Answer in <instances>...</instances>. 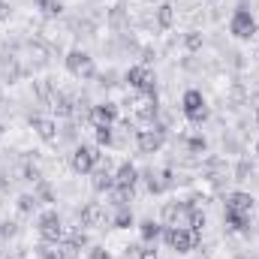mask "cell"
Instances as JSON below:
<instances>
[{"label": "cell", "mask_w": 259, "mask_h": 259, "mask_svg": "<svg viewBox=\"0 0 259 259\" xmlns=\"http://www.w3.org/2000/svg\"><path fill=\"white\" fill-rule=\"evenodd\" d=\"M39 235H42V241H49V244H61L64 241V223H61V214L58 211H42L39 214Z\"/></svg>", "instance_id": "7a4b0ae2"}, {"label": "cell", "mask_w": 259, "mask_h": 259, "mask_svg": "<svg viewBox=\"0 0 259 259\" xmlns=\"http://www.w3.org/2000/svg\"><path fill=\"white\" fill-rule=\"evenodd\" d=\"M109 193H112L118 208H127V202H133V187H112Z\"/></svg>", "instance_id": "44dd1931"}, {"label": "cell", "mask_w": 259, "mask_h": 259, "mask_svg": "<svg viewBox=\"0 0 259 259\" xmlns=\"http://www.w3.org/2000/svg\"><path fill=\"white\" fill-rule=\"evenodd\" d=\"M0 136H3V124H0Z\"/></svg>", "instance_id": "836d02e7"}, {"label": "cell", "mask_w": 259, "mask_h": 259, "mask_svg": "<svg viewBox=\"0 0 259 259\" xmlns=\"http://www.w3.org/2000/svg\"><path fill=\"white\" fill-rule=\"evenodd\" d=\"M88 118L94 121V127H112L115 118H118V106L115 103H97Z\"/></svg>", "instance_id": "8fae6325"}, {"label": "cell", "mask_w": 259, "mask_h": 259, "mask_svg": "<svg viewBox=\"0 0 259 259\" xmlns=\"http://www.w3.org/2000/svg\"><path fill=\"white\" fill-rule=\"evenodd\" d=\"M36 6H39V12H42L46 18H58V15L64 12V3H61V0H36Z\"/></svg>", "instance_id": "ac0fdd59"}, {"label": "cell", "mask_w": 259, "mask_h": 259, "mask_svg": "<svg viewBox=\"0 0 259 259\" xmlns=\"http://www.w3.org/2000/svg\"><path fill=\"white\" fill-rule=\"evenodd\" d=\"M118 229H130L133 226V211L130 208H118V214H115V220H112Z\"/></svg>", "instance_id": "7402d4cb"}, {"label": "cell", "mask_w": 259, "mask_h": 259, "mask_svg": "<svg viewBox=\"0 0 259 259\" xmlns=\"http://www.w3.org/2000/svg\"><path fill=\"white\" fill-rule=\"evenodd\" d=\"M136 181H139V169L133 163H121L115 172V187H136Z\"/></svg>", "instance_id": "9a60e30c"}, {"label": "cell", "mask_w": 259, "mask_h": 259, "mask_svg": "<svg viewBox=\"0 0 259 259\" xmlns=\"http://www.w3.org/2000/svg\"><path fill=\"white\" fill-rule=\"evenodd\" d=\"M115 142V136H112V127H97V145H112Z\"/></svg>", "instance_id": "484cf974"}, {"label": "cell", "mask_w": 259, "mask_h": 259, "mask_svg": "<svg viewBox=\"0 0 259 259\" xmlns=\"http://www.w3.org/2000/svg\"><path fill=\"white\" fill-rule=\"evenodd\" d=\"M226 211H235V214H250V211H253V196H250V193H241V190L229 193V196H226Z\"/></svg>", "instance_id": "4fadbf2b"}, {"label": "cell", "mask_w": 259, "mask_h": 259, "mask_svg": "<svg viewBox=\"0 0 259 259\" xmlns=\"http://www.w3.org/2000/svg\"><path fill=\"white\" fill-rule=\"evenodd\" d=\"M33 208H36V196H30V193L18 196V211H21V214H30Z\"/></svg>", "instance_id": "cb8c5ba5"}, {"label": "cell", "mask_w": 259, "mask_h": 259, "mask_svg": "<svg viewBox=\"0 0 259 259\" xmlns=\"http://www.w3.org/2000/svg\"><path fill=\"white\" fill-rule=\"evenodd\" d=\"M223 220H226V226H229L232 232H247V226H250V214H235V211H226V214H223Z\"/></svg>", "instance_id": "e0dca14e"}, {"label": "cell", "mask_w": 259, "mask_h": 259, "mask_svg": "<svg viewBox=\"0 0 259 259\" xmlns=\"http://www.w3.org/2000/svg\"><path fill=\"white\" fill-rule=\"evenodd\" d=\"M256 154H259V142H256Z\"/></svg>", "instance_id": "e575fe53"}, {"label": "cell", "mask_w": 259, "mask_h": 259, "mask_svg": "<svg viewBox=\"0 0 259 259\" xmlns=\"http://www.w3.org/2000/svg\"><path fill=\"white\" fill-rule=\"evenodd\" d=\"M94 187H97V190H112V187H115V175H112L109 169H100V172L94 175Z\"/></svg>", "instance_id": "ffe728a7"}, {"label": "cell", "mask_w": 259, "mask_h": 259, "mask_svg": "<svg viewBox=\"0 0 259 259\" xmlns=\"http://www.w3.org/2000/svg\"><path fill=\"white\" fill-rule=\"evenodd\" d=\"M88 256H91V259H112V256H109V250H106V247H100V244H97V247H91V253H88Z\"/></svg>", "instance_id": "f1b7e54d"}, {"label": "cell", "mask_w": 259, "mask_h": 259, "mask_svg": "<svg viewBox=\"0 0 259 259\" xmlns=\"http://www.w3.org/2000/svg\"><path fill=\"white\" fill-rule=\"evenodd\" d=\"M78 250H81V247H75L72 241H61V247H58V253H61L64 259H75L78 256Z\"/></svg>", "instance_id": "d4e9b609"}, {"label": "cell", "mask_w": 259, "mask_h": 259, "mask_svg": "<svg viewBox=\"0 0 259 259\" xmlns=\"http://www.w3.org/2000/svg\"><path fill=\"white\" fill-rule=\"evenodd\" d=\"M139 259H157V247H154V244L139 247Z\"/></svg>", "instance_id": "83f0119b"}, {"label": "cell", "mask_w": 259, "mask_h": 259, "mask_svg": "<svg viewBox=\"0 0 259 259\" xmlns=\"http://www.w3.org/2000/svg\"><path fill=\"white\" fill-rule=\"evenodd\" d=\"M166 142V130L163 127H151V130H139L136 133V145L142 154H157Z\"/></svg>", "instance_id": "52a82bcc"}, {"label": "cell", "mask_w": 259, "mask_h": 259, "mask_svg": "<svg viewBox=\"0 0 259 259\" xmlns=\"http://www.w3.org/2000/svg\"><path fill=\"white\" fill-rule=\"evenodd\" d=\"M127 84L136 88L139 94H154V72L148 66H130L127 69Z\"/></svg>", "instance_id": "ba28073f"}, {"label": "cell", "mask_w": 259, "mask_h": 259, "mask_svg": "<svg viewBox=\"0 0 259 259\" xmlns=\"http://www.w3.org/2000/svg\"><path fill=\"white\" fill-rule=\"evenodd\" d=\"M30 127L36 130V136L46 139V142H55V139H58V127H55L52 118H39V115H33V118H30Z\"/></svg>", "instance_id": "5bb4252c"}, {"label": "cell", "mask_w": 259, "mask_h": 259, "mask_svg": "<svg viewBox=\"0 0 259 259\" xmlns=\"http://www.w3.org/2000/svg\"><path fill=\"white\" fill-rule=\"evenodd\" d=\"M6 18H9V3L0 0V21H6Z\"/></svg>", "instance_id": "4dcf8cb0"}, {"label": "cell", "mask_w": 259, "mask_h": 259, "mask_svg": "<svg viewBox=\"0 0 259 259\" xmlns=\"http://www.w3.org/2000/svg\"><path fill=\"white\" fill-rule=\"evenodd\" d=\"M78 220H81V226H91V229H100V226H106V208L100 205V202H88L81 211H78Z\"/></svg>", "instance_id": "30bf717a"}, {"label": "cell", "mask_w": 259, "mask_h": 259, "mask_svg": "<svg viewBox=\"0 0 259 259\" xmlns=\"http://www.w3.org/2000/svg\"><path fill=\"white\" fill-rule=\"evenodd\" d=\"M72 169L78 172V175H88V172H94L97 169V163H100V151H97V145H78L75 151H72Z\"/></svg>", "instance_id": "277c9868"}, {"label": "cell", "mask_w": 259, "mask_h": 259, "mask_svg": "<svg viewBox=\"0 0 259 259\" xmlns=\"http://www.w3.org/2000/svg\"><path fill=\"white\" fill-rule=\"evenodd\" d=\"M187 151H193V154H205V151H208V142H205L202 136H196V139L187 142Z\"/></svg>", "instance_id": "4316f807"}, {"label": "cell", "mask_w": 259, "mask_h": 259, "mask_svg": "<svg viewBox=\"0 0 259 259\" xmlns=\"http://www.w3.org/2000/svg\"><path fill=\"white\" fill-rule=\"evenodd\" d=\"M202 226H205V211H199V208H190V223H187V229H193V232H202Z\"/></svg>", "instance_id": "603a6c76"}, {"label": "cell", "mask_w": 259, "mask_h": 259, "mask_svg": "<svg viewBox=\"0 0 259 259\" xmlns=\"http://www.w3.org/2000/svg\"><path fill=\"white\" fill-rule=\"evenodd\" d=\"M66 69H69L75 78H81V81H88V78H94V75H97L94 58H91L88 52H78V49L66 55Z\"/></svg>", "instance_id": "3957f363"}, {"label": "cell", "mask_w": 259, "mask_h": 259, "mask_svg": "<svg viewBox=\"0 0 259 259\" xmlns=\"http://www.w3.org/2000/svg\"><path fill=\"white\" fill-rule=\"evenodd\" d=\"M229 33L235 39H253L256 36V18L247 9H235V15L229 21Z\"/></svg>", "instance_id": "8992f818"}, {"label": "cell", "mask_w": 259, "mask_h": 259, "mask_svg": "<svg viewBox=\"0 0 259 259\" xmlns=\"http://www.w3.org/2000/svg\"><path fill=\"white\" fill-rule=\"evenodd\" d=\"M181 112H184L187 121H193V124H202V121H205L208 109H205V97H202V91L190 88V91L181 97Z\"/></svg>", "instance_id": "5b68a950"}, {"label": "cell", "mask_w": 259, "mask_h": 259, "mask_svg": "<svg viewBox=\"0 0 259 259\" xmlns=\"http://www.w3.org/2000/svg\"><path fill=\"white\" fill-rule=\"evenodd\" d=\"M187 46H190V49H199V36H196V33L193 36H187Z\"/></svg>", "instance_id": "d6a6232c"}, {"label": "cell", "mask_w": 259, "mask_h": 259, "mask_svg": "<svg viewBox=\"0 0 259 259\" xmlns=\"http://www.w3.org/2000/svg\"><path fill=\"white\" fill-rule=\"evenodd\" d=\"M139 232H142V241L145 244H157V238H163V226L154 223V220H142Z\"/></svg>", "instance_id": "2e32d148"}, {"label": "cell", "mask_w": 259, "mask_h": 259, "mask_svg": "<svg viewBox=\"0 0 259 259\" xmlns=\"http://www.w3.org/2000/svg\"><path fill=\"white\" fill-rule=\"evenodd\" d=\"M172 21H175V6H172V3H163V6L157 9V24L166 30V27H172Z\"/></svg>", "instance_id": "d6986e66"}, {"label": "cell", "mask_w": 259, "mask_h": 259, "mask_svg": "<svg viewBox=\"0 0 259 259\" xmlns=\"http://www.w3.org/2000/svg\"><path fill=\"white\" fill-rule=\"evenodd\" d=\"M235 259H247V256H235Z\"/></svg>", "instance_id": "d590c367"}, {"label": "cell", "mask_w": 259, "mask_h": 259, "mask_svg": "<svg viewBox=\"0 0 259 259\" xmlns=\"http://www.w3.org/2000/svg\"><path fill=\"white\" fill-rule=\"evenodd\" d=\"M163 238H166V244L175 253H190L196 244H199V232L187 229V226H166L163 229Z\"/></svg>", "instance_id": "6da1fadb"}, {"label": "cell", "mask_w": 259, "mask_h": 259, "mask_svg": "<svg viewBox=\"0 0 259 259\" xmlns=\"http://www.w3.org/2000/svg\"><path fill=\"white\" fill-rule=\"evenodd\" d=\"M42 259H64L58 250H42Z\"/></svg>", "instance_id": "1f68e13d"}, {"label": "cell", "mask_w": 259, "mask_h": 259, "mask_svg": "<svg viewBox=\"0 0 259 259\" xmlns=\"http://www.w3.org/2000/svg\"><path fill=\"white\" fill-rule=\"evenodd\" d=\"M75 106H78V103H75L72 97H66V94H58V91H55V97L49 100V109H52L58 118H75Z\"/></svg>", "instance_id": "7c38bea8"}, {"label": "cell", "mask_w": 259, "mask_h": 259, "mask_svg": "<svg viewBox=\"0 0 259 259\" xmlns=\"http://www.w3.org/2000/svg\"><path fill=\"white\" fill-rule=\"evenodd\" d=\"M69 241H72L75 247H84V244H88V235H84V232H72V238H69Z\"/></svg>", "instance_id": "f546056e"}, {"label": "cell", "mask_w": 259, "mask_h": 259, "mask_svg": "<svg viewBox=\"0 0 259 259\" xmlns=\"http://www.w3.org/2000/svg\"><path fill=\"white\" fill-rule=\"evenodd\" d=\"M190 208L193 205H187V202H169L163 208V223L166 226H187L190 223Z\"/></svg>", "instance_id": "9c48e42d"}]
</instances>
